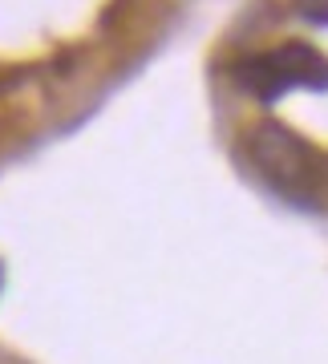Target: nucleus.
<instances>
[{
  "label": "nucleus",
  "instance_id": "f03ea898",
  "mask_svg": "<svg viewBox=\"0 0 328 364\" xmlns=\"http://www.w3.org/2000/svg\"><path fill=\"white\" fill-rule=\"evenodd\" d=\"M236 81L239 90L255 93L260 102H276L292 85H328V61L312 45H280L272 53L239 61Z\"/></svg>",
  "mask_w": 328,
  "mask_h": 364
},
{
  "label": "nucleus",
  "instance_id": "7ed1b4c3",
  "mask_svg": "<svg viewBox=\"0 0 328 364\" xmlns=\"http://www.w3.org/2000/svg\"><path fill=\"white\" fill-rule=\"evenodd\" d=\"M296 9H300L308 21H320V25L328 21V0H296Z\"/></svg>",
  "mask_w": 328,
  "mask_h": 364
},
{
  "label": "nucleus",
  "instance_id": "f257e3e1",
  "mask_svg": "<svg viewBox=\"0 0 328 364\" xmlns=\"http://www.w3.org/2000/svg\"><path fill=\"white\" fill-rule=\"evenodd\" d=\"M248 154L255 162L263 178L288 198H312V191L320 186L316 174V158L308 154V146L296 138L292 130L276 126V122H260L248 138Z\"/></svg>",
  "mask_w": 328,
  "mask_h": 364
}]
</instances>
